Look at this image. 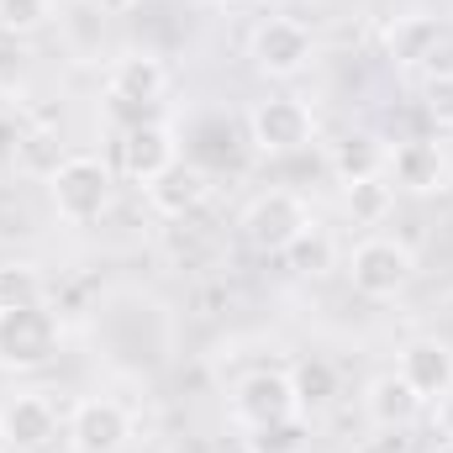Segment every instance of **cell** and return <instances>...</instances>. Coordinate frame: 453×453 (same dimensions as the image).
Wrapping results in <instances>:
<instances>
[{
	"instance_id": "1",
	"label": "cell",
	"mask_w": 453,
	"mask_h": 453,
	"mask_svg": "<svg viewBox=\"0 0 453 453\" xmlns=\"http://www.w3.org/2000/svg\"><path fill=\"white\" fill-rule=\"evenodd\" d=\"M111 190H116L111 164H101V158H90V153H74V158H64V164L48 174V201H53L58 222H69V226L101 222L106 206H111Z\"/></svg>"
},
{
	"instance_id": "2",
	"label": "cell",
	"mask_w": 453,
	"mask_h": 453,
	"mask_svg": "<svg viewBox=\"0 0 453 453\" xmlns=\"http://www.w3.org/2000/svg\"><path fill=\"white\" fill-rule=\"evenodd\" d=\"M342 269H348V285H353L364 301H395V296L411 285V274H417L411 248L395 242V237H385V232L358 237Z\"/></svg>"
},
{
	"instance_id": "3",
	"label": "cell",
	"mask_w": 453,
	"mask_h": 453,
	"mask_svg": "<svg viewBox=\"0 0 453 453\" xmlns=\"http://www.w3.org/2000/svg\"><path fill=\"white\" fill-rule=\"evenodd\" d=\"M58 317L37 301V306H0V369H16V374H32V369H48L58 358Z\"/></svg>"
},
{
	"instance_id": "4",
	"label": "cell",
	"mask_w": 453,
	"mask_h": 453,
	"mask_svg": "<svg viewBox=\"0 0 453 453\" xmlns=\"http://www.w3.org/2000/svg\"><path fill=\"white\" fill-rule=\"evenodd\" d=\"M248 58H253V69H258L264 80H296V74L311 69L317 37H311V27L296 21V16H264V21L253 27V37H248Z\"/></svg>"
},
{
	"instance_id": "5",
	"label": "cell",
	"mask_w": 453,
	"mask_h": 453,
	"mask_svg": "<svg viewBox=\"0 0 453 453\" xmlns=\"http://www.w3.org/2000/svg\"><path fill=\"white\" fill-rule=\"evenodd\" d=\"M311 137H317V116H311L306 101H296V96L253 101V111H248V142L264 158H290V153L311 148Z\"/></svg>"
},
{
	"instance_id": "6",
	"label": "cell",
	"mask_w": 453,
	"mask_h": 453,
	"mask_svg": "<svg viewBox=\"0 0 453 453\" xmlns=\"http://www.w3.org/2000/svg\"><path fill=\"white\" fill-rule=\"evenodd\" d=\"M306 232H311V211L290 190H264L242 206V237L258 253H290Z\"/></svg>"
},
{
	"instance_id": "7",
	"label": "cell",
	"mask_w": 453,
	"mask_h": 453,
	"mask_svg": "<svg viewBox=\"0 0 453 453\" xmlns=\"http://www.w3.org/2000/svg\"><path fill=\"white\" fill-rule=\"evenodd\" d=\"M301 406H296V385L290 374L280 369H253L232 385V422L248 427V433H264V427H280V422H296Z\"/></svg>"
},
{
	"instance_id": "8",
	"label": "cell",
	"mask_w": 453,
	"mask_h": 453,
	"mask_svg": "<svg viewBox=\"0 0 453 453\" xmlns=\"http://www.w3.org/2000/svg\"><path fill=\"white\" fill-rule=\"evenodd\" d=\"M180 158V142H174V127L169 121H132L121 137H116V169L132 180V185H153L169 164Z\"/></svg>"
},
{
	"instance_id": "9",
	"label": "cell",
	"mask_w": 453,
	"mask_h": 453,
	"mask_svg": "<svg viewBox=\"0 0 453 453\" xmlns=\"http://www.w3.org/2000/svg\"><path fill=\"white\" fill-rule=\"evenodd\" d=\"M69 449L74 453H121L132 438V417L116 406L111 395H85L69 411Z\"/></svg>"
},
{
	"instance_id": "10",
	"label": "cell",
	"mask_w": 453,
	"mask_h": 453,
	"mask_svg": "<svg viewBox=\"0 0 453 453\" xmlns=\"http://www.w3.org/2000/svg\"><path fill=\"white\" fill-rule=\"evenodd\" d=\"M395 374L417 390L422 406H438L443 395H453V348L443 338H411L401 348Z\"/></svg>"
},
{
	"instance_id": "11",
	"label": "cell",
	"mask_w": 453,
	"mask_h": 453,
	"mask_svg": "<svg viewBox=\"0 0 453 453\" xmlns=\"http://www.w3.org/2000/svg\"><path fill=\"white\" fill-rule=\"evenodd\" d=\"M0 433H5V449L16 453H42L58 443V411L48 406V395L37 390H21L0 406Z\"/></svg>"
},
{
	"instance_id": "12",
	"label": "cell",
	"mask_w": 453,
	"mask_h": 453,
	"mask_svg": "<svg viewBox=\"0 0 453 453\" xmlns=\"http://www.w3.org/2000/svg\"><path fill=\"white\" fill-rule=\"evenodd\" d=\"M148 190V206L158 211V217H169V222H185L190 211H201L206 206V196H211V174L196 164V158H174L153 185H142Z\"/></svg>"
},
{
	"instance_id": "13",
	"label": "cell",
	"mask_w": 453,
	"mask_h": 453,
	"mask_svg": "<svg viewBox=\"0 0 453 453\" xmlns=\"http://www.w3.org/2000/svg\"><path fill=\"white\" fill-rule=\"evenodd\" d=\"M169 90V69L153 58V53H127L106 69V96H111L121 111H148L158 96Z\"/></svg>"
},
{
	"instance_id": "14",
	"label": "cell",
	"mask_w": 453,
	"mask_h": 453,
	"mask_svg": "<svg viewBox=\"0 0 453 453\" xmlns=\"http://www.w3.org/2000/svg\"><path fill=\"white\" fill-rule=\"evenodd\" d=\"M385 180H390L395 190H411V196L443 190V153H438V142H427V137L395 142V148L385 153Z\"/></svg>"
},
{
	"instance_id": "15",
	"label": "cell",
	"mask_w": 453,
	"mask_h": 453,
	"mask_svg": "<svg viewBox=\"0 0 453 453\" xmlns=\"http://www.w3.org/2000/svg\"><path fill=\"white\" fill-rule=\"evenodd\" d=\"M364 417H369V427H380V433H401V427H411L417 417H422V401H417V390L390 369V374H374L369 385H364Z\"/></svg>"
},
{
	"instance_id": "16",
	"label": "cell",
	"mask_w": 453,
	"mask_h": 453,
	"mask_svg": "<svg viewBox=\"0 0 453 453\" xmlns=\"http://www.w3.org/2000/svg\"><path fill=\"white\" fill-rule=\"evenodd\" d=\"M385 153H390V148H385L374 132H342L338 142L327 148V169H333V180L348 190V185H358V180H380V174H385Z\"/></svg>"
},
{
	"instance_id": "17",
	"label": "cell",
	"mask_w": 453,
	"mask_h": 453,
	"mask_svg": "<svg viewBox=\"0 0 453 453\" xmlns=\"http://www.w3.org/2000/svg\"><path fill=\"white\" fill-rule=\"evenodd\" d=\"M385 42H390V58H395L401 69H417V64H427V58L438 53V42H443V21L427 16V11L395 16L390 32H385Z\"/></svg>"
},
{
	"instance_id": "18",
	"label": "cell",
	"mask_w": 453,
	"mask_h": 453,
	"mask_svg": "<svg viewBox=\"0 0 453 453\" xmlns=\"http://www.w3.org/2000/svg\"><path fill=\"white\" fill-rule=\"evenodd\" d=\"M290 385H296V406H301V417L327 411V406L338 401V369H333L327 358H301V364L290 369Z\"/></svg>"
},
{
	"instance_id": "19",
	"label": "cell",
	"mask_w": 453,
	"mask_h": 453,
	"mask_svg": "<svg viewBox=\"0 0 453 453\" xmlns=\"http://www.w3.org/2000/svg\"><path fill=\"white\" fill-rule=\"evenodd\" d=\"M342 206H348V217L358 226H380L390 217V206H395V185L380 174V180H358V185H348L342 190Z\"/></svg>"
},
{
	"instance_id": "20",
	"label": "cell",
	"mask_w": 453,
	"mask_h": 453,
	"mask_svg": "<svg viewBox=\"0 0 453 453\" xmlns=\"http://www.w3.org/2000/svg\"><path fill=\"white\" fill-rule=\"evenodd\" d=\"M58 164H64V153H58V137L53 132H21V142H16V169L21 174L48 180Z\"/></svg>"
},
{
	"instance_id": "21",
	"label": "cell",
	"mask_w": 453,
	"mask_h": 453,
	"mask_svg": "<svg viewBox=\"0 0 453 453\" xmlns=\"http://www.w3.org/2000/svg\"><path fill=\"white\" fill-rule=\"evenodd\" d=\"M53 21V0H0V32L32 37Z\"/></svg>"
},
{
	"instance_id": "22",
	"label": "cell",
	"mask_w": 453,
	"mask_h": 453,
	"mask_svg": "<svg viewBox=\"0 0 453 453\" xmlns=\"http://www.w3.org/2000/svg\"><path fill=\"white\" fill-rule=\"evenodd\" d=\"M42 274L32 264H0V306H37Z\"/></svg>"
},
{
	"instance_id": "23",
	"label": "cell",
	"mask_w": 453,
	"mask_h": 453,
	"mask_svg": "<svg viewBox=\"0 0 453 453\" xmlns=\"http://www.w3.org/2000/svg\"><path fill=\"white\" fill-rule=\"evenodd\" d=\"M422 111L433 116L443 132H453V69H438L422 80Z\"/></svg>"
},
{
	"instance_id": "24",
	"label": "cell",
	"mask_w": 453,
	"mask_h": 453,
	"mask_svg": "<svg viewBox=\"0 0 453 453\" xmlns=\"http://www.w3.org/2000/svg\"><path fill=\"white\" fill-rule=\"evenodd\" d=\"M285 258H296V269H301V274H322V269H327V258H333V248H327V237L311 226V232L285 253Z\"/></svg>"
},
{
	"instance_id": "25",
	"label": "cell",
	"mask_w": 453,
	"mask_h": 453,
	"mask_svg": "<svg viewBox=\"0 0 453 453\" xmlns=\"http://www.w3.org/2000/svg\"><path fill=\"white\" fill-rule=\"evenodd\" d=\"M16 142H21V132H16V121H0V169H5V164L16 169Z\"/></svg>"
},
{
	"instance_id": "26",
	"label": "cell",
	"mask_w": 453,
	"mask_h": 453,
	"mask_svg": "<svg viewBox=\"0 0 453 453\" xmlns=\"http://www.w3.org/2000/svg\"><path fill=\"white\" fill-rule=\"evenodd\" d=\"M433 422H438V433L453 443V395H443V401L433 406Z\"/></svg>"
},
{
	"instance_id": "27",
	"label": "cell",
	"mask_w": 453,
	"mask_h": 453,
	"mask_svg": "<svg viewBox=\"0 0 453 453\" xmlns=\"http://www.w3.org/2000/svg\"><path fill=\"white\" fill-rule=\"evenodd\" d=\"M85 5H96L101 16H127V11H132L137 0H85Z\"/></svg>"
},
{
	"instance_id": "28",
	"label": "cell",
	"mask_w": 453,
	"mask_h": 453,
	"mask_svg": "<svg viewBox=\"0 0 453 453\" xmlns=\"http://www.w3.org/2000/svg\"><path fill=\"white\" fill-rule=\"evenodd\" d=\"M427 453H453V443H449V438H443V443H433V449H427Z\"/></svg>"
},
{
	"instance_id": "29",
	"label": "cell",
	"mask_w": 453,
	"mask_h": 453,
	"mask_svg": "<svg viewBox=\"0 0 453 453\" xmlns=\"http://www.w3.org/2000/svg\"><path fill=\"white\" fill-rule=\"evenodd\" d=\"M222 453H253V449H248V443H237V449H222Z\"/></svg>"
},
{
	"instance_id": "30",
	"label": "cell",
	"mask_w": 453,
	"mask_h": 453,
	"mask_svg": "<svg viewBox=\"0 0 453 453\" xmlns=\"http://www.w3.org/2000/svg\"><path fill=\"white\" fill-rule=\"evenodd\" d=\"M0 453H11V449H5V433H0Z\"/></svg>"
}]
</instances>
